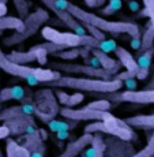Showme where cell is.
Listing matches in <instances>:
<instances>
[{
  "label": "cell",
  "instance_id": "d4e9b609",
  "mask_svg": "<svg viewBox=\"0 0 154 157\" xmlns=\"http://www.w3.org/2000/svg\"><path fill=\"white\" fill-rule=\"evenodd\" d=\"M7 57L14 63H18V64H26V63H32L36 60L34 55H33L30 51H26V52H19V51H13L10 55H7Z\"/></svg>",
  "mask_w": 154,
  "mask_h": 157
},
{
  "label": "cell",
  "instance_id": "2e32d148",
  "mask_svg": "<svg viewBox=\"0 0 154 157\" xmlns=\"http://www.w3.org/2000/svg\"><path fill=\"white\" fill-rule=\"evenodd\" d=\"M89 49H90V53L98 60L101 68L113 71L115 74H117V72L120 71V63L117 62L116 59L111 57L107 52H102L101 49H97V48H89Z\"/></svg>",
  "mask_w": 154,
  "mask_h": 157
},
{
  "label": "cell",
  "instance_id": "3957f363",
  "mask_svg": "<svg viewBox=\"0 0 154 157\" xmlns=\"http://www.w3.org/2000/svg\"><path fill=\"white\" fill-rule=\"evenodd\" d=\"M0 70L13 77L22 78L30 86L56 81L62 77V72L52 70V68H34L26 64H18V63L11 62L7 55L2 51V47H0Z\"/></svg>",
  "mask_w": 154,
  "mask_h": 157
},
{
  "label": "cell",
  "instance_id": "e575fe53",
  "mask_svg": "<svg viewBox=\"0 0 154 157\" xmlns=\"http://www.w3.org/2000/svg\"><path fill=\"white\" fill-rule=\"evenodd\" d=\"M82 25H83V23H82ZM83 26H85V29H86L87 32H89V34H90V36H93V37L98 38V40H105V34L101 32V30L93 28V26H90V25H83Z\"/></svg>",
  "mask_w": 154,
  "mask_h": 157
},
{
  "label": "cell",
  "instance_id": "7c38bea8",
  "mask_svg": "<svg viewBox=\"0 0 154 157\" xmlns=\"http://www.w3.org/2000/svg\"><path fill=\"white\" fill-rule=\"evenodd\" d=\"M4 124L10 130V134L15 135L23 134V132H33L37 130L34 117H32V115H23V116L15 117V119L6 120Z\"/></svg>",
  "mask_w": 154,
  "mask_h": 157
},
{
  "label": "cell",
  "instance_id": "d590c367",
  "mask_svg": "<svg viewBox=\"0 0 154 157\" xmlns=\"http://www.w3.org/2000/svg\"><path fill=\"white\" fill-rule=\"evenodd\" d=\"M115 79H119V81H122V82H124L126 79H130V78H135V72H132V71H128V70H126V71H119L117 74H115Z\"/></svg>",
  "mask_w": 154,
  "mask_h": 157
},
{
  "label": "cell",
  "instance_id": "f1b7e54d",
  "mask_svg": "<svg viewBox=\"0 0 154 157\" xmlns=\"http://www.w3.org/2000/svg\"><path fill=\"white\" fill-rule=\"evenodd\" d=\"M153 156H154V130H153L152 135L149 137V140H147L146 146L143 149H141L139 152L131 155L130 157H153Z\"/></svg>",
  "mask_w": 154,
  "mask_h": 157
},
{
  "label": "cell",
  "instance_id": "4316f807",
  "mask_svg": "<svg viewBox=\"0 0 154 157\" xmlns=\"http://www.w3.org/2000/svg\"><path fill=\"white\" fill-rule=\"evenodd\" d=\"M55 57L57 59H62V60H67V62H71V60H75L77 57H79V48H64L62 51H57V52L52 53Z\"/></svg>",
  "mask_w": 154,
  "mask_h": 157
},
{
  "label": "cell",
  "instance_id": "cb8c5ba5",
  "mask_svg": "<svg viewBox=\"0 0 154 157\" xmlns=\"http://www.w3.org/2000/svg\"><path fill=\"white\" fill-rule=\"evenodd\" d=\"M77 120H71V119H67L66 122H60V120H56V119H52L47 123L48 127L51 128V131L53 132H57V131H68V130L74 128L77 126Z\"/></svg>",
  "mask_w": 154,
  "mask_h": 157
},
{
  "label": "cell",
  "instance_id": "8fae6325",
  "mask_svg": "<svg viewBox=\"0 0 154 157\" xmlns=\"http://www.w3.org/2000/svg\"><path fill=\"white\" fill-rule=\"evenodd\" d=\"M105 152L109 157H130L134 155V147L130 145V141H123L117 137L109 135L108 138H104Z\"/></svg>",
  "mask_w": 154,
  "mask_h": 157
},
{
  "label": "cell",
  "instance_id": "484cf974",
  "mask_svg": "<svg viewBox=\"0 0 154 157\" xmlns=\"http://www.w3.org/2000/svg\"><path fill=\"white\" fill-rule=\"evenodd\" d=\"M154 56V45L150 47L149 49H146L145 52H142L138 55L137 63H138V67L142 68V70H149L150 64H152V59Z\"/></svg>",
  "mask_w": 154,
  "mask_h": 157
},
{
  "label": "cell",
  "instance_id": "ac0fdd59",
  "mask_svg": "<svg viewBox=\"0 0 154 157\" xmlns=\"http://www.w3.org/2000/svg\"><path fill=\"white\" fill-rule=\"evenodd\" d=\"M113 52H115V55H116L117 62L120 63V66L126 67V70L135 72V75H137V71H138V68H139V67H138L137 59H135V57L132 56L131 53L126 49V48L119 47V45H117L116 49H115Z\"/></svg>",
  "mask_w": 154,
  "mask_h": 157
},
{
  "label": "cell",
  "instance_id": "d6a6232c",
  "mask_svg": "<svg viewBox=\"0 0 154 157\" xmlns=\"http://www.w3.org/2000/svg\"><path fill=\"white\" fill-rule=\"evenodd\" d=\"M86 107L92 108V109H97V111H109L112 108V104L108 100H97V101L89 102Z\"/></svg>",
  "mask_w": 154,
  "mask_h": 157
},
{
  "label": "cell",
  "instance_id": "db71d44e",
  "mask_svg": "<svg viewBox=\"0 0 154 157\" xmlns=\"http://www.w3.org/2000/svg\"><path fill=\"white\" fill-rule=\"evenodd\" d=\"M153 157H154V156H153Z\"/></svg>",
  "mask_w": 154,
  "mask_h": 157
},
{
  "label": "cell",
  "instance_id": "7bdbcfd3",
  "mask_svg": "<svg viewBox=\"0 0 154 157\" xmlns=\"http://www.w3.org/2000/svg\"><path fill=\"white\" fill-rule=\"evenodd\" d=\"M83 152H85V157H93V156H94V147H93V146L92 147L87 146Z\"/></svg>",
  "mask_w": 154,
  "mask_h": 157
},
{
  "label": "cell",
  "instance_id": "f907efd6",
  "mask_svg": "<svg viewBox=\"0 0 154 157\" xmlns=\"http://www.w3.org/2000/svg\"><path fill=\"white\" fill-rule=\"evenodd\" d=\"M0 157H3V155H2V150H0Z\"/></svg>",
  "mask_w": 154,
  "mask_h": 157
},
{
  "label": "cell",
  "instance_id": "7a4b0ae2",
  "mask_svg": "<svg viewBox=\"0 0 154 157\" xmlns=\"http://www.w3.org/2000/svg\"><path fill=\"white\" fill-rule=\"evenodd\" d=\"M48 87H67V89L82 90V92L104 94V93L119 92L123 86V82L119 79H98V78H79L72 75H62L59 79L45 82Z\"/></svg>",
  "mask_w": 154,
  "mask_h": 157
},
{
  "label": "cell",
  "instance_id": "9c48e42d",
  "mask_svg": "<svg viewBox=\"0 0 154 157\" xmlns=\"http://www.w3.org/2000/svg\"><path fill=\"white\" fill-rule=\"evenodd\" d=\"M59 113L62 115L66 119H71V120H107L108 117L112 116V113H109L108 111H97V109H92V108L83 107L81 109H75V108H62L59 111Z\"/></svg>",
  "mask_w": 154,
  "mask_h": 157
},
{
  "label": "cell",
  "instance_id": "f35d334b",
  "mask_svg": "<svg viewBox=\"0 0 154 157\" xmlns=\"http://www.w3.org/2000/svg\"><path fill=\"white\" fill-rule=\"evenodd\" d=\"M141 33L139 34H137V36H134L132 37V40H131V48L132 49H139V47H141Z\"/></svg>",
  "mask_w": 154,
  "mask_h": 157
},
{
  "label": "cell",
  "instance_id": "bcb514c9",
  "mask_svg": "<svg viewBox=\"0 0 154 157\" xmlns=\"http://www.w3.org/2000/svg\"><path fill=\"white\" fill-rule=\"evenodd\" d=\"M85 4L87 7H96V0H85Z\"/></svg>",
  "mask_w": 154,
  "mask_h": 157
},
{
  "label": "cell",
  "instance_id": "8d00e7d4",
  "mask_svg": "<svg viewBox=\"0 0 154 157\" xmlns=\"http://www.w3.org/2000/svg\"><path fill=\"white\" fill-rule=\"evenodd\" d=\"M45 150H47L45 144H41L34 152L30 153V157H45Z\"/></svg>",
  "mask_w": 154,
  "mask_h": 157
},
{
  "label": "cell",
  "instance_id": "7402d4cb",
  "mask_svg": "<svg viewBox=\"0 0 154 157\" xmlns=\"http://www.w3.org/2000/svg\"><path fill=\"white\" fill-rule=\"evenodd\" d=\"M23 28V21L18 17H2L0 18V33L4 30L19 32Z\"/></svg>",
  "mask_w": 154,
  "mask_h": 157
},
{
  "label": "cell",
  "instance_id": "ffe728a7",
  "mask_svg": "<svg viewBox=\"0 0 154 157\" xmlns=\"http://www.w3.org/2000/svg\"><path fill=\"white\" fill-rule=\"evenodd\" d=\"M23 96H25V87L19 85L4 87V89L0 90V100H2V102L10 100H22Z\"/></svg>",
  "mask_w": 154,
  "mask_h": 157
},
{
  "label": "cell",
  "instance_id": "4fadbf2b",
  "mask_svg": "<svg viewBox=\"0 0 154 157\" xmlns=\"http://www.w3.org/2000/svg\"><path fill=\"white\" fill-rule=\"evenodd\" d=\"M93 141V134H86L83 132V135H81L79 138L74 140L72 142H70L66 146V149L62 152V155H59L57 157H77L86 149L87 146L92 145Z\"/></svg>",
  "mask_w": 154,
  "mask_h": 157
},
{
  "label": "cell",
  "instance_id": "ab89813d",
  "mask_svg": "<svg viewBox=\"0 0 154 157\" xmlns=\"http://www.w3.org/2000/svg\"><path fill=\"white\" fill-rule=\"evenodd\" d=\"M8 135H10V130L6 124L0 126V140H7Z\"/></svg>",
  "mask_w": 154,
  "mask_h": 157
},
{
  "label": "cell",
  "instance_id": "603a6c76",
  "mask_svg": "<svg viewBox=\"0 0 154 157\" xmlns=\"http://www.w3.org/2000/svg\"><path fill=\"white\" fill-rule=\"evenodd\" d=\"M154 45V29L152 26V23H147L146 28H145L143 34L141 36V47L138 49V55L142 52H145L146 49H149L150 47Z\"/></svg>",
  "mask_w": 154,
  "mask_h": 157
},
{
  "label": "cell",
  "instance_id": "30bf717a",
  "mask_svg": "<svg viewBox=\"0 0 154 157\" xmlns=\"http://www.w3.org/2000/svg\"><path fill=\"white\" fill-rule=\"evenodd\" d=\"M41 2L45 4V7H48L53 14L56 15L57 19L62 21L63 25H66L68 29L74 30V33H77V34H79V36L86 34V29H85V26L82 25V23H81L79 21L75 19L68 11L60 8L59 6L55 3V0H41Z\"/></svg>",
  "mask_w": 154,
  "mask_h": 157
},
{
  "label": "cell",
  "instance_id": "e0dca14e",
  "mask_svg": "<svg viewBox=\"0 0 154 157\" xmlns=\"http://www.w3.org/2000/svg\"><path fill=\"white\" fill-rule=\"evenodd\" d=\"M34 111V105L33 104H22V105H15L10 107L0 112V122H6V120L15 119V117L23 116V115H33Z\"/></svg>",
  "mask_w": 154,
  "mask_h": 157
},
{
  "label": "cell",
  "instance_id": "74e56055",
  "mask_svg": "<svg viewBox=\"0 0 154 157\" xmlns=\"http://www.w3.org/2000/svg\"><path fill=\"white\" fill-rule=\"evenodd\" d=\"M56 97L59 98V101H60V104H63V105H66V102H67L68 100V96L70 94H67V93H64V92H62V90H56Z\"/></svg>",
  "mask_w": 154,
  "mask_h": 157
},
{
  "label": "cell",
  "instance_id": "60d3db41",
  "mask_svg": "<svg viewBox=\"0 0 154 157\" xmlns=\"http://www.w3.org/2000/svg\"><path fill=\"white\" fill-rule=\"evenodd\" d=\"M123 83H126V86L128 87V90H135L137 89V81L134 78H130V79H126Z\"/></svg>",
  "mask_w": 154,
  "mask_h": 157
},
{
  "label": "cell",
  "instance_id": "6da1fadb",
  "mask_svg": "<svg viewBox=\"0 0 154 157\" xmlns=\"http://www.w3.org/2000/svg\"><path fill=\"white\" fill-rule=\"evenodd\" d=\"M55 3L60 8L68 11L77 21L83 25H90L93 28L101 30L102 33H111V34H128L131 37L139 34L141 30L137 23L127 22V21H108L102 17L92 14L89 11L81 8L79 6L68 2V0H55Z\"/></svg>",
  "mask_w": 154,
  "mask_h": 157
},
{
  "label": "cell",
  "instance_id": "8992f818",
  "mask_svg": "<svg viewBox=\"0 0 154 157\" xmlns=\"http://www.w3.org/2000/svg\"><path fill=\"white\" fill-rule=\"evenodd\" d=\"M34 111L33 115L44 123H48L49 120L55 119V116L59 113V105L56 102L55 94L51 89H41L34 94Z\"/></svg>",
  "mask_w": 154,
  "mask_h": 157
},
{
  "label": "cell",
  "instance_id": "44dd1931",
  "mask_svg": "<svg viewBox=\"0 0 154 157\" xmlns=\"http://www.w3.org/2000/svg\"><path fill=\"white\" fill-rule=\"evenodd\" d=\"M6 150H7V157H30L29 150L15 140L6 141Z\"/></svg>",
  "mask_w": 154,
  "mask_h": 157
},
{
  "label": "cell",
  "instance_id": "5bb4252c",
  "mask_svg": "<svg viewBox=\"0 0 154 157\" xmlns=\"http://www.w3.org/2000/svg\"><path fill=\"white\" fill-rule=\"evenodd\" d=\"M64 49V47L62 45H57V44H53L51 41H47L44 44H38V45H34V47L30 48V52L34 55L36 57V62H38V64L44 66L48 63V55H52L53 52H57V51H62Z\"/></svg>",
  "mask_w": 154,
  "mask_h": 157
},
{
  "label": "cell",
  "instance_id": "52a82bcc",
  "mask_svg": "<svg viewBox=\"0 0 154 157\" xmlns=\"http://www.w3.org/2000/svg\"><path fill=\"white\" fill-rule=\"evenodd\" d=\"M52 70L66 72V74H82L87 78H98V79H112L115 72L105 70L101 67H93L89 64H78V63H59V62H48Z\"/></svg>",
  "mask_w": 154,
  "mask_h": 157
},
{
  "label": "cell",
  "instance_id": "7dc6e473",
  "mask_svg": "<svg viewBox=\"0 0 154 157\" xmlns=\"http://www.w3.org/2000/svg\"><path fill=\"white\" fill-rule=\"evenodd\" d=\"M146 89H154V75H153V78H152V79H150V82L147 83Z\"/></svg>",
  "mask_w": 154,
  "mask_h": 157
},
{
  "label": "cell",
  "instance_id": "f5cc1de1",
  "mask_svg": "<svg viewBox=\"0 0 154 157\" xmlns=\"http://www.w3.org/2000/svg\"><path fill=\"white\" fill-rule=\"evenodd\" d=\"M128 2H130V0H128Z\"/></svg>",
  "mask_w": 154,
  "mask_h": 157
},
{
  "label": "cell",
  "instance_id": "c3c4849f",
  "mask_svg": "<svg viewBox=\"0 0 154 157\" xmlns=\"http://www.w3.org/2000/svg\"><path fill=\"white\" fill-rule=\"evenodd\" d=\"M105 2H107V0H96V7H101V6H104Z\"/></svg>",
  "mask_w": 154,
  "mask_h": 157
},
{
  "label": "cell",
  "instance_id": "f546056e",
  "mask_svg": "<svg viewBox=\"0 0 154 157\" xmlns=\"http://www.w3.org/2000/svg\"><path fill=\"white\" fill-rule=\"evenodd\" d=\"M14 6H15V10L18 13V18L21 19H25L26 17L29 15V3L28 0H13Z\"/></svg>",
  "mask_w": 154,
  "mask_h": 157
},
{
  "label": "cell",
  "instance_id": "83f0119b",
  "mask_svg": "<svg viewBox=\"0 0 154 157\" xmlns=\"http://www.w3.org/2000/svg\"><path fill=\"white\" fill-rule=\"evenodd\" d=\"M92 146L94 147V156L93 157H104L105 155V144L104 138L100 132H96V135H93Z\"/></svg>",
  "mask_w": 154,
  "mask_h": 157
},
{
  "label": "cell",
  "instance_id": "681fc988",
  "mask_svg": "<svg viewBox=\"0 0 154 157\" xmlns=\"http://www.w3.org/2000/svg\"><path fill=\"white\" fill-rule=\"evenodd\" d=\"M0 3H3V4H6V3H7V0H0Z\"/></svg>",
  "mask_w": 154,
  "mask_h": 157
},
{
  "label": "cell",
  "instance_id": "9a60e30c",
  "mask_svg": "<svg viewBox=\"0 0 154 157\" xmlns=\"http://www.w3.org/2000/svg\"><path fill=\"white\" fill-rule=\"evenodd\" d=\"M47 140V132L42 128H37L33 132H28L23 137L19 138V141L22 142V145L29 150L30 153L34 152L41 144H44V141Z\"/></svg>",
  "mask_w": 154,
  "mask_h": 157
},
{
  "label": "cell",
  "instance_id": "5b68a950",
  "mask_svg": "<svg viewBox=\"0 0 154 157\" xmlns=\"http://www.w3.org/2000/svg\"><path fill=\"white\" fill-rule=\"evenodd\" d=\"M49 19V15L44 10V8H37L33 14H29L28 17L23 19V28L19 32H15L14 34H11L10 37H6L3 40V44L6 47H11V45L21 44L23 41H26L32 36H34L38 32L42 25Z\"/></svg>",
  "mask_w": 154,
  "mask_h": 157
},
{
  "label": "cell",
  "instance_id": "836d02e7",
  "mask_svg": "<svg viewBox=\"0 0 154 157\" xmlns=\"http://www.w3.org/2000/svg\"><path fill=\"white\" fill-rule=\"evenodd\" d=\"M83 98H85V96L82 94V93H74V94H71V96H68V100L67 102H66V107L67 108H74V107H77L78 104H81V102L83 101Z\"/></svg>",
  "mask_w": 154,
  "mask_h": 157
},
{
  "label": "cell",
  "instance_id": "4dcf8cb0",
  "mask_svg": "<svg viewBox=\"0 0 154 157\" xmlns=\"http://www.w3.org/2000/svg\"><path fill=\"white\" fill-rule=\"evenodd\" d=\"M123 0H108V6L105 8H102L101 13L104 15H113L122 8Z\"/></svg>",
  "mask_w": 154,
  "mask_h": 157
},
{
  "label": "cell",
  "instance_id": "ba28073f",
  "mask_svg": "<svg viewBox=\"0 0 154 157\" xmlns=\"http://www.w3.org/2000/svg\"><path fill=\"white\" fill-rule=\"evenodd\" d=\"M113 102H132V104H154V89L145 90H126L117 93H104Z\"/></svg>",
  "mask_w": 154,
  "mask_h": 157
},
{
  "label": "cell",
  "instance_id": "816d5d0a",
  "mask_svg": "<svg viewBox=\"0 0 154 157\" xmlns=\"http://www.w3.org/2000/svg\"><path fill=\"white\" fill-rule=\"evenodd\" d=\"M0 104H2V100H0Z\"/></svg>",
  "mask_w": 154,
  "mask_h": 157
},
{
  "label": "cell",
  "instance_id": "ee69618b",
  "mask_svg": "<svg viewBox=\"0 0 154 157\" xmlns=\"http://www.w3.org/2000/svg\"><path fill=\"white\" fill-rule=\"evenodd\" d=\"M128 7H130V10H131V11H138V10H139V4H138L135 0H134V2H131V0H130Z\"/></svg>",
  "mask_w": 154,
  "mask_h": 157
},
{
  "label": "cell",
  "instance_id": "277c9868",
  "mask_svg": "<svg viewBox=\"0 0 154 157\" xmlns=\"http://www.w3.org/2000/svg\"><path fill=\"white\" fill-rule=\"evenodd\" d=\"M83 132L86 134H108L112 137H117L123 141H131L132 138H137V135L132 131V127H130L124 120L117 119L116 116H111L107 120H94L93 123L85 127Z\"/></svg>",
  "mask_w": 154,
  "mask_h": 157
},
{
  "label": "cell",
  "instance_id": "1f68e13d",
  "mask_svg": "<svg viewBox=\"0 0 154 157\" xmlns=\"http://www.w3.org/2000/svg\"><path fill=\"white\" fill-rule=\"evenodd\" d=\"M143 2V11H142V15L149 18V22L152 23L153 29H154V0H142Z\"/></svg>",
  "mask_w": 154,
  "mask_h": 157
},
{
  "label": "cell",
  "instance_id": "f6af8a7d",
  "mask_svg": "<svg viewBox=\"0 0 154 157\" xmlns=\"http://www.w3.org/2000/svg\"><path fill=\"white\" fill-rule=\"evenodd\" d=\"M6 14H7V6L3 4V3H0V18L6 17Z\"/></svg>",
  "mask_w": 154,
  "mask_h": 157
},
{
  "label": "cell",
  "instance_id": "b9f144b4",
  "mask_svg": "<svg viewBox=\"0 0 154 157\" xmlns=\"http://www.w3.org/2000/svg\"><path fill=\"white\" fill-rule=\"evenodd\" d=\"M56 137L59 138V140H67L68 137H70V134H68V131H57L56 132Z\"/></svg>",
  "mask_w": 154,
  "mask_h": 157
},
{
  "label": "cell",
  "instance_id": "d6986e66",
  "mask_svg": "<svg viewBox=\"0 0 154 157\" xmlns=\"http://www.w3.org/2000/svg\"><path fill=\"white\" fill-rule=\"evenodd\" d=\"M124 122L132 128L154 130V113L153 115H137V116H131V117H127Z\"/></svg>",
  "mask_w": 154,
  "mask_h": 157
}]
</instances>
